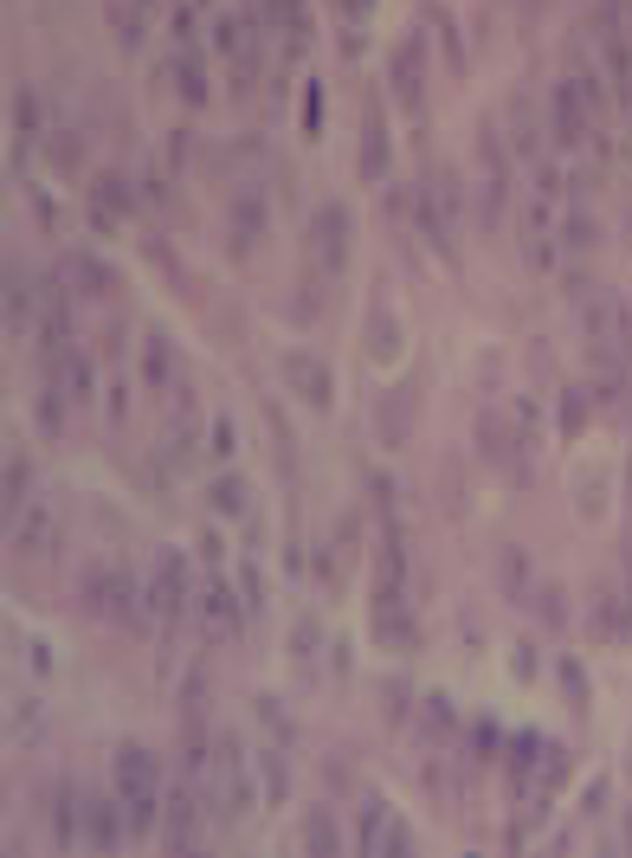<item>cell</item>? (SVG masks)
<instances>
[{"instance_id":"e0dca14e","label":"cell","mask_w":632,"mask_h":858,"mask_svg":"<svg viewBox=\"0 0 632 858\" xmlns=\"http://www.w3.org/2000/svg\"><path fill=\"white\" fill-rule=\"evenodd\" d=\"M381 168H387V130H381V123H368V148H361V175L374 181Z\"/></svg>"},{"instance_id":"6da1fadb","label":"cell","mask_w":632,"mask_h":858,"mask_svg":"<svg viewBox=\"0 0 632 858\" xmlns=\"http://www.w3.org/2000/svg\"><path fill=\"white\" fill-rule=\"evenodd\" d=\"M84 607L104 620V627H123L142 633V613H148V587H136L130 569H91L84 574Z\"/></svg>"},{"instance_id":"7c38bea8","label":"cell","mask_w":632,"mask_h":858,"mask_svg":"<svg viewBox=\"0 0 632 858\" xmlns=\"http://www.w3.org/2000/svg\"><path fill=\"white\" fill-rule=\"evenodd\" d=\"M284 374H290V388H297L310 407H323V401H330V381L317 374V361H310V356H290V361H284Z\"/></svg>"},{"instance_id":"ba28073f","label":"cell","mask_w":632,"mask_h":858,"mask_svg":"<svg viewBox=\"0 0 632 858\" xmlns=\"http://www.w3.org/2000/svg\"><path fill=\"white\" fill-rule=\"evenodd\" d=\"M394 91H401L407 110H426V78H420V46H414V39L394 52Z\"/></svg>"},{"instance_id":"7a4b0ae2","label":"cell","mask_w":632,"mask_h":858,"mask_svg":"<svg viewBox=\"0 0 632 858\" xmlns=\"http://www.w3.org/2000/svg\"><path fill=\"white\" fill-rule=\"evenodd\" d=\"M587 343H594V361H600L607 388L620 394V374H627V361H632V317L613 290L594 297V310H587Z\"/></svg>"},{"instance_id":"5bb4252c","label":"cell","mask_w":632,"mask_h":858,"mask_svg":"<svg viewBox=\"0 0 632 858\" xmlns=\"http://www.w3.org/2000/svg\"><path fill=\"white\" fill-rule=\"evenodd\" d=\"M142 374H148V388H168V374H175V356H168V336L162 330H148V343H142Z\"/></svg>"},{"instance_id":"ac0fdd59","label":"cell","mask_w":632,"mask_h":858,"mask_svg":"<svg viewBox=\"0 0 632 858\" xmlns=\"http://www.w3.org/2000/svg\"><path fill=\"white\" fill-rule=\"evenodd\" d=\"M13 736H20V742H39V711H33V704H13Z\"/></svg>"},{"instance_id":"8fae6325","label":"cell","mask_w":632,"mask_h":858,"mask_svg":"<svg viewBox=\"0 0 632 858\" xmlns=\"http://www.w3.org/2000/svg\"><path fill=\"white\" fill-rule=\"evenodd\" d=\"M201 607H207V633H213V640H239V613H232V600H226V587H219V581H207Z\"/></svg>"},{"instance_id":"30bf717a","label":"cell","mask_w":632,"mask_h":858,"mask_svg":"<svg viewBox=\"0 0 632 858\" xmlns=\"http://www.w3.org/2000/svg\"><path fill=\"white\" fill-rule=\"evenodd\" d=\"M39 310H33V278L26 272H7V330H33Z\"/></svg>"},{"instance_id":"2e32d148","label":"cell","mask_w":632,"mask_h":858,"mask_svg":"<svg viewBox=\"0 0 632 858\" xmlns=\"http://www.w3.org/2000/svg\"><path fill=\"white\" fill-rule=\"evenodd\" d=\"M26 485H33V465H26V452H7V523L20 516V498H26Z\"/></svg>"},{"instance_id":"5b68a950","label":"cell","mask_w":632,"mask_h":858,"mask_svg":"<svg viewBox=\"0 0 632 858\" xmlns=\"http://www.w3.org/2000/svg\"><path fill=\"white\" fill-rule=\"evenodd\" d=\"M148 613H155L162 627H181V613H188V556H181V549L155 556V574H148Z\"/></svg>"},{"instance_id":"9c48e42d","label":"cell","mask_w":632,"mask_h":858,"mask_svg":"<svg viewBox=\"0 0 632 858\" xmlns=\"http://www.w3.org/2000/svg\"><path fill=\"white\" fill-rule=\"evenodd\" d=\"M84 846H97V853L123 846V813H117L110 800H91V820H84Z\"/></svg>"},{"instance_id":"9a60e30c","label":"cell","mask_w":632,"mask_h":858,"mask_svg":"<svg viewBox=\"0 0 632 858\" xmlns=\"http://www.w3.org/2000/svg\"><path fill=\"white\" fill-rule=\"evenodd\" d=\"M91 207H97V226H117V219L130 214V194L104 175V181H97V194H91Z\"/></svg>"},{"instance_id":"52a82bcc","label":"cell","mask_w":632,"mask_h":858,"mask_svg":"<svg viewBox=\"0 0 632 858\" xmlns=\"http://www.w3.org/2000/svg\"><path fill=\"white\" fill-rule=\"evenodd\" d=\"M523 252L536 259V272H549V265H556V207H549V201H536V207H529V226H523Z\"/></svg>"},{"instance_id":"d6986e66","label":"cell","mask_w":632,"mask_h":858,"mask_svg":"<svg viewBox=\"0 0 632 858\" xmlns=\"http://www.w3.org/2000/svg\"><path fill=\"white\" fill-rule=\"evenodd\" d=\"M303 846H310V853H336V826H330V820L317 813V820H310V839H303Z\"/></svg>"},{"instance_id":"277c9868","label":"cell","mask_w":632,"mask_h":858,"mask_svg":"<svg viewBox=\"0 0 632 858\" xmlns=\"http://www.w3.org/2000/svg\"><path fill=\"white\" fill-rule=\"evenodd\" d=\"M7 543H13V562L26 574H46L59 562V523H52V510H20L13 523H7Z\"/></svg>"},{"instance_id":"4fadbf2b","label":"cell","mask_w":632,"mask_h":858,"mask_svg":"<svg viewBox=\"0 0 632 858\" xmlns=\"http://www.w3.org/2000/svg\"><path fill=\"white\" fill-rule=\"evenodd\" d=\"M562 110H556V130H562V143H574L581 130H587V91H574V84H562V97H556Z\"/></svg>"},{"instance_id":"3957f363","label":"cell","mask_w":632,"mask_h":858,"mask_svg":"<svg viewBox=\"0 0 632 858\" xmlns=\"http://www.w3.org/2000/svg\"><path fill=\"white\" fill-rule=\"evenodd\" d=\"M117 794L130 800V826H148L155 820V800H162V768L142 742H123L117 749Z\"/></svg>"},{"instance_id":"8992f818","label":"cell","mask_w":632,"mask_h":858,"mask_svg":"<svg viewBox=\"0 0 632 858\" xmlns=\"http://www.w3.org/2000/svg\"><path fill=\"white\" fill-rule=\"evenodd\" d=\"M420 207H426V226L439 233V252H458V175L439 168L432 188H420Z\"/></svg>"}]
</instances>
